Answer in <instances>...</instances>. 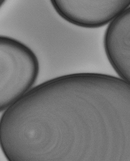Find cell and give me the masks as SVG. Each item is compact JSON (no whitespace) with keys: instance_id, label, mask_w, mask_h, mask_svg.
I'll list each match as a JSON object with an SVG mask.
<instances>
[{"instance_id":"6da1fadb","label":"cell","mask_w":130,"mask_h":161,"mask_svg":"<svg viewBox=\"0 0 130 161\" xmlns=\"http://www.w3.org/2000/svg\"><path fill=\"white\" fill-rule=\"evenodd\" d=\"M0 62V100L8 104L15 102L31 88L39 72L38 59L26 46L22 45L19 55H11Z\"/></svg>"}]
</instances>
